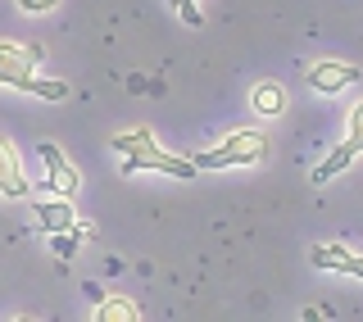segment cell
Segmentation results:
<instances>
[{
  "mask_svg": "<svg viewBox=\"0 0 363 322\" xmlns=\"http://www.w3.org/2000/svg\"><path fill=\"white\" fill-rule=\"evenodd\" d=\"M109 145L123 155V172H141V168H150V172H168V177H182V182H191V177L200 172L196 164H191V159L159 150V145H155V132H150V128L118 132Z\"/></svg>",
  "mask_w": 363,
  "mask_h": 322,
  "instance_id": "cell-1",
  "label": "cell"
},
{
  "mask_svg": "<svg viewBox=\"0 0 363 322\" xmlns=\"http://www.w3.org/2000/svg\"><path fill=\"white\" fill-rule=\"evenodd\" d=\"M37 60H41V45L23 50L14 41H0V82L14 91H28V96H41V100H68V87L55 82V77H41Z\"/></svg>",
  "mask_w": 363,
  "mask_h": 322,
  "instance_id": "cell-2",
  "label": "cell"
},
{
  "mask_svg": "<svg viewBox=\"0 0 363 322\" xmlns=\"http://www.w3.org/2000/svg\"><path fill=\"white\" fill-rule=\"evenodd\" d=\"M264 155H268V136L241 128V132L227 136L223 145H213V150L196 155L191 164H196V168H250V164H259Z\"/></svg>",
  "mask_w": 363,
  "mask_h": 322,
  "instance_id": "cell-3",
  "label": "cell"
},
{
  "mask_svg": "<svg viewBox=\"0 0 363 322\" xmlns=\"http://www.w3.org/2000/svg\"><path fill=\"white\" fill-rule=\"evenodd\" d=\"M359 155H363V105H359L354 113H350V136H345V141H340L336 150L323 159V164L313 168V182H332L336 172H345V168L354 164Z\"/></svg>",
  "mask_w": 363,
  "mask_h": 322,
  "instance_id": "cell-4",
  "label": "cell"
},
{
  "mask_svg": "<svg viewBox=\"0 0 363 322\" xmlns=\"http://www.w3.org/2000/svg\"><path fill=\"white\" fill-rule=\"evenodd\" d=\"M37 155H41V164H45V182H41V187L50 191V195H68V200H73L77 187H82V177H77V168L64 159V150H60V145H50V141H41Z\"/></svg>",
  "mask_w": 363,
  "mask_h": 322,
  "instance_id": "cell-5",
  "label": "cell"
},
{
  "mask_svg": "<svg viewBox=\"0 0 363 322\" xmlns=\"http://www.w3.org/2000/svg\"><path fill=\"white\" fill-rule=\"evenodd\" d=\"M363 68L359 64H345V60H323L309 68V87L323 91V96H336V91H345L350 82H359Z\"/></svg>",
  "mask_w": 363,
  "mask_h": 322,
  "instance_id": "cell-6",
  "label": "cell"
},
{
  "mask_svg": "<svg viewBox=\"0 0 363 322\" xmlns=\"http://www.w3.org/2000/svg\"><path fill=\"white\" fill-rule=\"evenodd\" d=\"M28 191H32V182H28V172H23V164H18L14 145L0 136V195H9V200H23Z\"/></svg>",
  "mask_w": 363,
  "mask_h": 322,
  "instance_id": "cell-7",
  "label": "cell"
},
{
  "mask_svg": "<svg viewBox=\"0 0 363 322\" xmlns=\"http://www.w3.org/2000/svg\"><path fill=\"white\" fill-rule=\"evenodd\" d=\"M37 223L45 227V232H73L77 218H73V200L68 195H50V200L37 204Z\"/></svg>",
  "mask_w": 363,
  "mask_h": 322,
  "instance_id": "cell-8",
  "label": "cell"
},
{
  "mask_svg": "<svg viewBox=\"0 0 363 322\" xmlns=\"http://www.w3.org/2000/svg\"><path fill=\"white\" fill-rule=\"evenodd\" d=\"M250 100H255L259 113H281L286 109V91H281L277 82H259L255 91H250Z\"/></svg>",
  "mask_w": 363,
  "mask_h": 322,
  "instance_id": "cell-9",
  "label": "cell"
},
{
  "mask_svg": "<svg viewBox=\"0 0 363 322\" xmlns=\"http://www.w3.org/2000/svg\"><path fill=\"white\" fill-rule=\"evenodd\" d=\"M96 318H100V322H136V304L123 300V295H113V300H100Z\"/></svg>",
  "mask_w": 363,
  "mask_h": 322,
  "instance_id": "cell-10",
  "label": "cell"
},
{
  "mask_svg": "<svg viewBox=\"0 0 363 322\" xmlns=\"http://www.w3.org/2000/svg\"><path fill=\"white\" fill-rule=\"evenodd\" d=\"M82 236H91V227H73V232H50V245H55V255L60 259H68L77 250V240Z\"/></svg>",
  "mask_w": 363,
  "mask_h": 322,
  "instance_id": "cell-11",
  "label": "cell"
},
{
  "mask_svg": "<svg viewBox=\"0 0 363 322\" xmlns=\"http://www.w3.org/2000/svg\"><path fill=\"white\" fill-rule=\"evenodd\" d=\"M345 255H350L345 245H318V250H309L313 268H340V259H345Z\"/></svg>",
  "mask_w": 363,
  "mask_h": 322,
  "instance_id": "cell-12",
  "label": "cell"
},
{
  "mask_svg": "<svg viewBox=\"0 0 363 322\" xmlns=\"http://www.w3.org/2000/svg\"><path fill=\"white\" fill-rule=\"evenodd\" d=\"M173 5L182 9V23H191V28H200L204 14H200V0H173Z\"/></svg>",
  "mask_w": 363,
  "mask_h": 322,
  "instance_id": "cell-13",
  "label": "cell"
},
{
  "mask_svg": "<svg viewBox=\"0 0 363 322\" xmlns=\"http://www.w3.org/2000/svg\"><path fill=\"white\" fill-rule=\"evenodd\" d=\"M336 272H345V277H359V282H363V255H345Z\"/></svg>",
  "mask_w": 363,
  "mask_h": 322,
  "instance_id": "cell-14",
  "label": "cell"
},
{
  "mask_svg": "<svg viewBox=\"0 0 363 322\" xmlns=\"http://www.w3.org/2000/svg\"><path fill=\"white\" fill-rule=\"evenodd\" d=\"M55 5H60V0H18V9H23V14H50Z\"/></svg>",
  "mask_w": 363,
  "mask_h": 322,
  "instance_id": "cell-15",
  "label": "cell"
}]
</instances>
